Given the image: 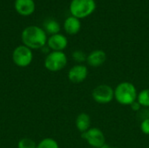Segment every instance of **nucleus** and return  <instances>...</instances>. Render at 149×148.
<instances>
[{
	"label": "nucleus",
	"mask_w": 149,
	"mask_h": 148,
	"mask_svg": "<svg viewBox=\"0 0 149 148\" xmlns=\"http://www.w3.org/2000/svg\"><path fill=\"white\" fill-rule=\"evenodd\" d=\"M45 67L52 72L63 70L67 65V57L64 51H51L45 58Z\"/></svg>",
	"instance_id": "obj_4"
},
{
	"label": "nucleus",
	"mask_w": 149,
	"mask_h": 148,
	"mask_svg": "<svg viewBox=\"0 0 149 148\" xmlns=\"http://www.w3.org/2000/svg\"><path fill=\"white\" fill-rule=\"evenodd\" d=\"M37 148H59V146L54 139L45 138L37 144Z\"/></svg>",
	"instance_id": "obj_16"
},
{
	"label": "nucleus",
	"mask_w": 149,
	"mask_h": 148,
	"mask_svg": "<svg viewBox=\"0 0 149 148\" xmlns=\"http://www.w3.org/2000/svg\"><path fill=\"white\" fill-rule=\"evenodd\" d=\"M138 103L143 107H149V88L141 90L137 96Z\"/></svg>",
	"instance_id": "obj_15"
},
{
	"label": "nucleus",
	"mask_w": 149,
	"mask_h": 148,
	"mask_svg": "<svg viewBox=\"0 0 149 148\" xmlns=\"http://www.w3.org/2000/svg\"><path fill=\"white\" fill-rule=\"evenodd\" d=\"M64 30L65 31L69 34V35H76L79 32L80 29H81V22L80 19L70 16L68 17L65 22H64Z\"/></svg>",
	"instance_id": "obj_12"
},
{
	"label": "nucleus",
	"mask_w": 149,
	"mask_h": 148,
	"mask_svg": "<svg viewBox=\"0 0 149 148\" xmlns=\"http://www.w3.org/2000/svg\"><path fill=\"white\" fill-rule=\"evenodd\" d=\"M21 39L23 44L31 50H38L46 45L48 37L43 28L37 25H30L23 30Z\"/></svg>",
	"instance_id": "obj_1"
},
{
	"label": "nucleus",
	"mask_w": 149,
	"mask_h": 148,
	"mask_svg": "<svg viewBox=\"0 0 149 148\" xmlns=\"http://www.w3.org/2000/svg\"><path fill=\"white\" fill-rule=\"evenodd\" d=\"M17 148H37V143L30 138H23L17 142Z\"/></svg>",
	"instance_id": "obj_17"
},
{
	"label": "nucleus",
	"mask_w": 149,
	"mask_h": 148,
	"mask_svg": "<svg viewBox=\"0 0 149 148\" xmlns=\"http://www.w3.org/2000/svg\"><path fill=\"white\" fill-rule=\"evenodd\" d=\"M46 45L52 51H63L68 45V40L65 35L58 33L48 38Z\"/></svg>",
	"instance_id": "obj_9"
},
{
	"label": "nucleus",
	"mask_w": 149,
	"mask_h": 148,
	"mask_svg": "<svg viewBox=\"0 0 149 148\" xmlns=\"http://www.w3.org/2000/svg\"><path fill=\"white\" fill-rule=\"evenodd\" d=\"M131 107H132V109L134 110V111H135V112H137V111H139L140 109H141V106L138 103V101L136 100L135 102H134L132 105H131Z\"/></svg>",
	"instance_id": "obj_20"
},
{
	"label": "nucleus",
	"mask_w": 149,
	"mask_h": 148,
	"mask_svg": "<svg viewBox=\"0 0 149 148\" xmlns=\"http://www.w3.org/2000/svg\"><path fill=\"white\" fill-rule=\"evenodd\" d=\"M81 137L91 147L102 148L106 145V137L103 132L97 127H92L86 132L81 133Z\"/></svg>",
	"instance_id": "obj_7"
},
{
	"label": "nucleus",
	"mask_w": 149,
	"mask_h": 148,
	"mask_svg": "<svg viewBox=\"0 0 149 148\" xmlns=\"http://www.w3.org/2000/svg\"><path fill=\"white\" fill-rule=\"evenodd\" d=\"M68 79L74 84H79L85 81L88 76L87 67L84 65H75L68 72Z\"/></svg>",
	"instance_id": "obj_8"
},
{
	"label": "nucleus",
	"mask_w": 149,
	"mask_h": 148,
	"mask_svg": "<svg viewBox=\"0 0 149 148\" xmlns=\"http://www.w3.org/2000/svg\"><path fill=\"white\" fill-rule=\"evenodd\" d=\"M14 7L19 15L27 17L34 13L36 4L34 0H15Z\"/></svg>",
	"instance_id": "obj_10"
},
{
	"label": "nucleus",
	"mask_w": 149,
	"mask_h": 148,
	"mask_svg": "<svg viewBox=\"0 0 149 148\" xmlns=\"http://www.w3.org/2000/svg\"><path fill=\"white\" fill-rule=\"evenodd\" d=\"M107 60V53L103 50H94L87 55L86 62L92 67H100Z\"/></svg>",
	"instance_id": "obj_11"
},
{
	"label": "nucleus",
	"mask_w": 149,
	"mask_h": 148,
	"mask_svg": "<svg viewBox=\"0 0 149 148\" xmlns=\"http://www.w3.org/2000/svg\"><path fill=\"white\" fill-rule=\"evenodd\" d=\"M141 130L146 135H149V118H147L144 120H142L141 124Z\"/></svg>",
	"instance_id": "obj_19"
},
{
	"label": "nucleus",
	"mask_w": 149,
	"mask_h": 148,
	"mask_svg": "<svg viewBox=\"0 0 149 148\" xmlns=\"http://www.w3.org/2000/svg\"><path fill=\"white\" fill-rule=\"evenodd\" d=\"M102 148H118V147H109V146H107V145H105V146H104Z\"/></svg>",
	"instance_id": "obj_21"
},
{
	"label": "nucleus",
	"mask_w": 149,
	"mask_h": 148,
	"mask_svg": "<svg viewBox=\"0 0 149 148\" xmlns=\"http://www.w3.org/2000/svg\"><path fill=\"white\" fill-rule=\"evenodd\" d=\"M44 31L46 32V34H49L50 36L55 35L59 33L61 26L59 23L52 18H48L44 22Z\"/></svg>",
	"instance_id": "obj_14"
},
{
	"label": "nucleus",
	"mask_w": 149,
	"mask_h": 148,
	"mask_svg": "<svg viewBox=\"0 0 149 148\" xmlns=\"http://www.w3.org/2000/svg\"><path fill=\"white\" fill-rule=\"evenodd\" d=\"M91 148H93V147H91Z\"/></svg>",
	"instance_id": "obj_22"
},
{
	"label": "nucleus",
	"mask_w": 149,
	"mask_h": 148,
	"mask_svg": "<svg viewBox=\"0 0 149 148\" xmlns=\"http://www.w3.org/2000/svg\"><path fill=\"white\" fill-rule=\"evenodd\" d=\"M72 57L73 58V60L77 63H79V65H82V63L86 61L87 58V55L81 50H76L72 52Z\"/></svg>",
	"instance_id": "obj_18"
},
{
	"label": "nucleus",
	"mask_w": 149,
	"mask_h": 148,
	"mask_svg": "<svg viewBox=\"0 0 149 148\" xmlns=\"http://www.w3.org/2000/svg\"><path fill=\"white\" fill-rule=\"evenodd\" d=\"M33 60L32 50L27 46L21 44L17 46L12 51V61L13 63L21 68L29 66Z\"/></svg>",
	"instance_id": "obj_5"
},
{
	"label": "nucleus",
	"mask_w": 149,
	"mask_h": 148,
	"mask_svg": "<svg viewBox=\"0 0 149 148\" xmlns=\"http://www.w3.org/2000/svg\"><path fill=\"white\" fill-rule=\"evenodd\" d=\"M92 97L99 104H108L114 99V90L108 85H99L93 90Z\"/></svg>",
	"instance_id": "obj_6"
},
{
	"label": "nucleus",
	"mask_w": 149,
	"mask_h": 148,
	"mask_svg": "<svg viewBox=\"0 0 149 148\" xmlns=\"http://www.w3.org/2000/svg\"><path fill=\"white\" fill-rule=\"evenodd\" d=\"M95 9V0H72L69 6L71 16L79 19L89 17L94 12Z\"/></svg>",
	"instance_id": "obj_3"
},
{
	"label": "nucleus",
	"mask_w": 149,
	"mask_h": 148,
	"mask_svg": "<svg viewBox=\"0 0 149 148\" xmlns=\"http://www.w3.org/2000/svg\"><path fill=\"white\" fill-rule=\"evenodd\" d=\"M137 89L131 82H121L114 89V99L122 106H131L137 100Z\"/></svg>",
	"instance_id": "obj_2"
},
{
	"label": "nucleus",
	"mask_w": 149,
	"mask_h": 148,
	"mask_svg": "<svg viewBox=\"0 0 149 148\" xmlns=\"http://www.w3.org/2000/svg\"><path fill=\"white\" fill-rule=\"evenodd\" d=\"M75 125H76V128L78 129V131H79L81 133L86 132L87 130H89L91 127V118L90 116L86 113H79L75 120Z\"/></svg>",
	"instance_id": "obj_13"
}]
</instances>
